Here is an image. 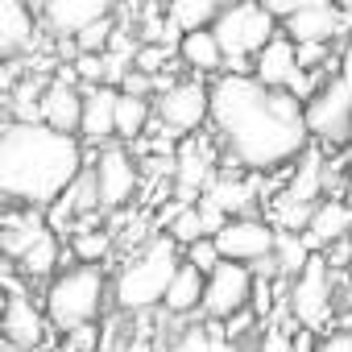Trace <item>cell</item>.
<instances>
[{"mask_svg": "<svg viewBox=\"0 0 352 352\" xmlns=\"http://www.w3.org/2000/svg\"><path fill=\"white\" fill-rule=\"evenodd\" d=\"M100 307H104V270L100 265H71L46 286V315L63 331L91 327Z\"/></svg>", "mask_w": 352, "mask_h": 352, "instance_id": "obj_4", "label": "cell"}, {"mask_svg": "<svg viewBox=\"0 0 352 352\" xmlns=\"http://www.w3.org/2000/svg\"><path fill=\"white\" fill-rule=\"evenodd\" d=\"M83 170L79 137L54 133L38 120L0 124V204L50 208Z\"/></svg>", "mask_w": 352, "mask_h": 352, "instance_id": "obj_2", "label": "cell"}, {"mask_svg": "<svg viewBox=\"0 0 352 352\" xmlns=\"http://www.w3.org/2000/svg\"><path fill=\"white\" fill-rule=\"evenodd\" d=\"M108 13H112L108 0H50L46 5V21L67 38H75L79 30H87L91 21H100Z\"/></svg>", "mask_w": 352, "mask_h": 352, "instance_id": "obj_20", "label": "cell"}, {"mask_svg": "<svg viewBox=\"0 0 352 352\" xmlns=\"http://www.w3.org/2000/svg\"><path fill=\"white\" fill-rule=\"evenodd\" d=\"M179 245L170 236H153L120 274H116V307L120 311H149V307H162V294L179 270Z\"/></svg>", "mask_w": 352, "mask_h": 352, "instance_id": "obj_3", "label": "cell"}, {"mask_svg": "<svg viewBox=\"0 0 352 352\" xmlns=\"http://www.w3.org/2000/svg\"><path fill=\"white\" fill-rule=\"evenodd\" d=\"M340 79L344 83H352V42L344 46V54H340Z\"/></svg>", "mask_w": 352, "mask_h": 352, "instance_id": "obj_39", "label": "cell"}, {"mask_svg": "<svg viewBox=\"0 0 352 352\" xmlns=\"http://www.w3.org/2000/svg\"><path fill=\"white\" fill-rule=\"evenodd\" d=\"M224 220H241V216H249V204H253V187L249 183H241V179H216L212 187H208V195H204Z\"/></svg>", "mask_w": 352, "mask_h": 352, "instance_id": "obj_23", "label": "cell"}, {"mask_svg": "<svg viewBox=\"0 0 352 352\" xmlns=\"http://www.w3.org/2000/svg\"><path fill=\"white\" fill-rule=\"evenodd\" d=\"M112 30H116V21H112V13H108V17L91 21L87 30H79V34H75L71 42H75V50H79V54H104V46H108Z\"/></svg>", "mask_w": 352, "mask_h": 352, "instance_id": "obj_31", "label": "cell"}, {"mask_svg": "<svg viewBox=\"0 0 352 352\" xmlns=\"http://www.w3.org/2000/svg\"><path fill=\"white\" fill-rule=\"evenodd\" d=\"M331 331H352V311H344L340 319H331Z\"/></svg>", "mask_w": 352, "mask_h": 352, "instance_id": "obj_40", "label": "cell"}, {"mask_svg": "<svg viewBox=\"0 0 352 352\" xmlns=\"http://www.w3.org/2000/svg\"><path fill=\"white\" fill-rule=\"evenodd\" d=\"M340 302H344V307H348V311H352V278H348V286H344V290H340Z\"/></svg>", "mask_w": 352, "mask_h": 352, "instance_id": "obj_41", "label": "cell"}, {"mask_svg": "<svg viewBox=\"0 0 352 352\" xmlns=\"http://www.w3.org/2000/svg\"><path fill=\"white\" fill-rule=\"evenodd\" d=\"M274 265H278V274H286V278H294L302 265H307V245H302V236L298 232H274Z\"/></svg>", "mask_w": 352, "mask_h": 352, "instance_id": "obj_27", "label": "cell"}, {"mask_svg": "<svg viewBox=\"0 0 352 352\" xmlns=\"http://www.w3.org/2000/svg\"><path fill=\"white\" fill-rule=\"evenodd\" d=\"M315 352H352V331H323L315 340Z\"/></svg>", "mask_w": 352, "mask_h": 352, "instance_id": "obj_37", "label": "cell"}, {"mask_svg": "<svg viewBox=\"0 0 352 352\" xmlns=\"http://www.w3.org/2000/svg\"><path fill=\"white\" fill-rule=\"evenodd\" d=\"M42 232H46V224H42V220H30V224H21V228H13V224H9L5 232H0V249H5V257H17V261H21V253H25Z\"/></svg>", "mask_w": 352, "mask_h": 352, "instance_id": "obj_29", "label": "cell"}, {"mask_svg": "<svg viewBox=\"0 0 352 352\" xmlns=\"http://www.w3.org/2000/svg\"><path fill=\"white\" fill-rule=\"evenodd\" d=\"M348 116H352V83L331 75L307 104H302V124L311 141H348Z\"/></svg>", "mask_w": 352, "mask_h": 352, "instance_id": "obj_7", "label": "cell"}, {"mask_svg": "<svg viewBox=\"0 0 352 352\" xmlns=\"http://www.w3.org/2000/svg\"><path fill=\"white\" fill-rule=\"evenodd\" d=\"M58 257H63V249H58V236L46 228V232H42V236H38V241H34V245L21 253V270H25L30 278H46V274L58 265Z\"/></svg>", "mask_w": 352, "mask_h": 352, "instance_id": "obj_26", "label": "cell"}, {"mask_svg": "<svg viewBox=\"0 0 352 352\" xmlns=\"http://www.w3.org/2000/svg\"><path fill=\"white\" fill-rule=\"evenodd\" d=\"M278 34V21L261 9V5H228V9H220L216 13V21H212V38H216V46H220V54H224V63L228 58H257L261 50H265V42Z\"/></svg>", "mask_w": 352, "mask_h": 352, "instance_id": "obj_5", "label": "cell"}, {"mask_svg": "<svg viewBox=\"0 0 352 352\" xmlns=\"http://www.w3.org/2000/svg\"><path fill=\"white\" fill-rule=\"evenodd\" d=\"M108 249H112V236L104 228H79L75 232V257H79V265H100L108 257Z\"/></svg>", "mask_w": 352, "mask_h": 352, "instance_id": "obj_28", "label": "cell"}, {"mask_svg": "<svg viewBox=\"0 0 352 352\" xmlns=\"http://www.w3.org/2000/svg\"><path fill=\"white\" fill-rule=\"evenodd\" d=\"M179 54H183V63L195 67V71H220V67H224V54H220L212 30L183 34V38H179Z\"/></svg>", "mask_w": 352, "mask_h": 352, "instance_id": "obj_24", "label": "cell"}, {"mask_svg": "<svg viewBox=\"0 0 352 352\" xmlns=\"http://www.w3.org/2000/svg\"><path fill=\"white\" fill-rule=\"evenodd\" d=\"M166 236L174 241V245H195V241H204V224H199V212H195V204L191 208H183L179 216H174L170 224H166Z\"/></svg>", "mask_w": 352, "mask_h": 352, "instance_id": "obj_30", "label": "cell"}, {"mask_svg": "<svg viewBox=\"0 0 352 352\" xmlns=\"http://www.w3.org/2000/svg\"><path fill=\"white\" fill-rule=\"evenodd\" d=\"M216 13H220L216 0H174L166 9V25L183 38V34H195V30H212Z\"/></svg>", "mask_w": 352, "mask_h": 352, "instance_id": "obj_22", "label": "cell"}, {"mask_svg": "<svg viewBox=\"0 0 352 352\" xmlns=\"http://www.w3.org/2000/svg\"><path fill=\"white\" fill-rule=\"evenodd\" d=\"M220 261H236V265H253V261H265L274 253V224L257 220V216H241V220H228L216 236H212Z\"/></svg>", "mask_w": 352, "mask_h": 352, "instance_id": "obj_10", "label": "cell"}, {"mask_svg": "<svg viewBox=\"0 0 352 352\" xmlns=\"http://www.w3.org/2000/svg\"><path fill=\"white\" fill-rule=\"evenodd\" d=\"M249 294H253V274H249V265L220 261V265L204 278L199 311H204L212 323H224L228 315H236V311L249 307Z\"/></svg>", "mask_w": 352, "mask_h": 352, "instance_id": "obj_8", "label": "cell"}, {"mask_svg": "<svg viewBox=\"0 0 352 352\" xmlns=\"http://www.w3.org/2000/svg\"><path fill=\"white\" fill-rule=\"evenodd\" d=\"M145 124H149V100H137V96H120V91H116L112 137L133 141V137H141V129H145Z\"/></svg>", "mask_w": 352, "mask_h": 352, "instance_id": "obj_25", "label": "cell"}, {"mask_svg": "<svg viewBox=\"0 0 352 352\" xmlns=\"http://www.w3.org/2000/svg\"><path fill=\"white\" fill-rule=\"evenodd\" d=\"M253 323H257V315H253V311L245 307V311H236V315H228L220 331H224V340H241V336H245V331H249Z\"/></svg>", "mask_w": 352, "mask_h": 352, "instance_id": "obj_36", "label": "cell"}, {"mask_svg": "<svg viewBox=\"0 0 352 352\" xmlns=\"http://www.w3.org/2000/svg\"><path fill=\"white\" fill-rule=\"evenodd\" d=\"M112 112H116V87H87L83 91V112H79L83 141L108 145L112 141Z\"/></svg>", "mask_w": 352, "mask_h": 352, "instance_id": "obj_19", "label": "cell"}, {"mask_svg": "<svg viewBox=\"0 0 352 352\" xmlns=\"http://www.w3.org/2000/svg\"><path fill=\"white\" fill-rule=\"evenodd\" d=\"M91 179H96V199H100V208H124V204L137 195L141 174H137V162L129 157V149L116 145V141H108V145L96 153Z\"/></svg>", "mask_w": 352, "mask_h": 352, "instance_id": "obj_9", "label": "cell"}, {"mask_svg": "<svg viewBox=\"0 0 352 352\" xmlns=\"http://www.w3.org/2000/svg\"><path fill=\"white\" fill-rule=\"evenodd\" d=\"M348 228H352V208H348V204H340V199L315 204V212H311V220H307V228H302V245H307V253H315V249H323V245L344 241Z\"/></svg>", "mask_w": 352, "mask_h": 352, "instance_id": "obj_16", "label": "cell"}, {"mask_svg": "<svg viewBox=\"0 0 352 352\" xmlns=\"http://www.w3.org/2000/svg\"><path fill=\"white\" fill-rule=\"evenodd\" d=\"M0 331H5V344L9 352H25V348H38L42 344V315L34 311V302L25 294H9L5 298V311H0Z\"/></svg>", "mask_w": 352, "mask_h": 352, "instance_id": "obj_14", "label": "cell"}, {"mask_svg": "<svg viewBox=\"0 0 352 352\" xmlns=\"http://www.w3.org/2000/svg\"><path fill=\"white\" fill-rule=\"evenodd\" d=\"M315 331H307V327H294V336H290V352H315Z\"/></svg>", "mask_w": 352, "mask_h": 352, "instance_id": "obj_38", "label": "cell"}, {"mask_svg": "<svg viewBox=\"0 0 352 352\" xmlns=\"http://www.w3.org/2000/svg\"><path fill=\"white\" fill-rule=\"evenodd\" d=\"M208 116L232 162L249 170H286L311 145L302 104L286 91H265L253 75H220L208 87Z\"/></svg>", "mask_w": 352, "mask_h": 352, "instance_id": "obj_1", "label": "cell"}, {"mask_svg": "<svg viewBox=\"0 0 352 352\" xmlns=\"http://www.w3.org/2000/svg\"><path fill=\"white\" fill-rule=\"evenodd\" d=\"M166 63H170V46H149V42H145V46H137V54H133V71H141V75H149V79H153Z\"/></svg>", "mask_w": 352, "mask_h": 352, "instance_id": "obj_32", "label": "cell"}, {"mask_svg": "<svg viewBox=\"0 0 352 352\" xmlns=\"http://www.w3.org/2000/svg\"><path fill=\"white\" fill-rule=\"evenodd\" d=\"M319 191H323V153L315 145H307L298 153V166L290 170L286 195H278V199L282 204H294V208H315L319 204Z\"/></svg>", "mask_w": 352, "mask_h": 352, "instance_id": "obj_17", "label": "cell"}, {"mask_svg": "<svg viewBox=\"0 0 352 352\" xmlns=\"http://www.w3.org/2000/svg\"><path fill=\"white\" fill-rule=\"evenodd\" d=\"M331 298H336V290H331V270H327V261H323L319 253H311L307 265L290 278L286 311L294 315L298 327H307V331H323V327L336 319V315H331Z\"/></svg>", "mask_w": 352, "mask_h": 352, "instance_id": "obj_6", "label": "cell"}, {"mask_svg": "<svg viewBox=\"0 0 352 352\" xmlns=\"http://www.w3.org/2000/svg\"><path fill=\"white\" fill-rule=\"evenodd\" d=\"M0 352H9V348H5V344H0Z\"/></svg>", "mask_w": 352, "mask_h": 352, "instance_id": "obj_44", "label": "cell"}, {"mask_svg": "<svg viewBox=\"0 0 352 352\" xmlns=\"http://www.w3.org/2000/svg\"><path fill=\"white\" fill-rule=\"evenodd\" d=\"M191 270H199L204 278L220 265V253H216V245H212V236H204V241H195V245H187V257H183Z\"/></svg>", "mask_w": 352, "mask_h": 352, "instance_id": "obj_33", "label": "cell"}, {"mask_svg": "<svg viewBox=\"0 0 352 352\" xmlns=\"http://www.w3.org/2000/svg\"><path fill=\"white\" fill-rule=\"evenodd\" d=\"M0 311H5V298H0Z\"/></svg>", "mask_w": 352, "mask_h": 352, "instance_id": "obj_43", "label": "cell"}, {"mask_svg": "<svg viewBox=\"0 0 352 352\" xmlns=\"http://www.w3.org/2000/svg\"><path fill=\"white\" fill-rule=\"evenodd\" d=\"M79 112H83V91L79 87L58 83V79H50L42 87V96H38V124L75 137L79 133Z\"/></svg>", "mask_w": 352, "mask_h": 352, "instance_id": "obj_13", "label": "cell"}, {"mask_svg": "<svg viewBox=\"0 0 352 352\" xmlns=\"http://www.w3.org/2000/svg\"><path fill=\"white\" fill-rule=\"evenodd\" d=\"M290 336H294V327H278V323H270V327L261 331L257 352H290Z\"/></svg>", "mask_w": 352, "mask_h": 352, "instance_id": "obj_35", "label": "cell"}, {"mask_svg": "<svg viewBox=\"0 0 352 352\" xmlns=\"http://www.w3.org/2000/svg\"><path fill=\"white\" fill-rule=\"evenodd\" d=\"M348 145H352V116H348Z\"/></svg>", "mask_w": 352, "mask_h": 352, "instance_id": "obj_42", "label": "cell"}, {"mask_svg": "<svg viewBox=\"0 0 352 352\" xmlns=\"http://www.w3.org/2000/svg\"><path fill=\"white\" fill-rule=\"evenodd\" d=\"M298 67H294V46L282 38V30L265 42V50L253 58V79L265 87V91H282L286 83H290V75H294Z\"/></svg>", "mask_w": 352, "mask_h": 352, "instance_id": "obj_18", "label": "cell"}, {"mask_svg": "<svg viewBox=\"0 0 352 352\" xmlns=\"http://www.w3.org/2000/svg\"><path fill=\"white\" fill-rule=\"evenodd\" d=\"M34 42H38L34 9L21 5V0H0V63L21 58Z\"/></svg>", "mask_w": 352, "mask_h": 352, "instance_id": "obj_15", "label": "cell"}, {"mask_svg": "<svg viewBox=\"0 0 352 352\" xmlns=\"http://www.w3.org/2000/svg\"><path fill=\"white\" fill-rule=\"evenodd\" d=\"M71 71H75V79H83L87 87H104V54H79Z\"/></svg>", "mask_w": 352, "mask_h": 352, "instance_id": "obj_34", "label": "cell"}, {"mask_svg": "<svg viewBox=\"0 0 352 352\" xmlns=\"http://www.w3.org/2000/svg\"><path fill=\"white\" fill-rule=\"evenodd\" d=\"M199 298H204V274L191 270L187 261H179V270H174V278L162 294V307L170 315H191V311H199Z\"/></svg>", "mask_w": 352, "mask_h": 352, "instance_id": "obj_21", "label": "cell"}, {"mask_svg": "<svg viewBox=\"0 0 352 352\" xmlns=\"http://www.w3.org/2000/svg\"><path fill=\"white\" fill-rule=\"evenodd\" d=\"M149 112H157V120L166 129H174V133H191V129H199L208 120V87L199 79H187V83L179 79L174 87H166L153 100Z\"/></svg>", "mask_w": 352, "mask_h": 352, "instance_id": "obj_11", "label": "cell"}, {"mask_svg": "<svg viewBox=\"0 0 352 352\" xmlns=\"http://www.w3.org/2000/svg\"><path fill=\"white\" fill-rule=\"evenodd\" d=\"M278 30L290 46H331V38L344 30V13L323 0H302L298 13L286 17Z\"/></svg>", "mask_w": 352, "mask_h": 352, "instance_id": "obj_12", "label": "cell"}]
</instances>
